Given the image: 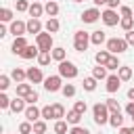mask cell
Returning <instances> with one entry per match:
<instances>
[{
	"label": "cell",
	"mask_w": 134,
	"mask_h": 134,
	"mask_svg": "<svg viewBox=\"0 0 134 134\" xmlns=\"http://www.w3.org/2000/svg\"><path fill=\"white\" fill-rule=\"evenodd\" d=\"M109 115H111V111H109L107 103H96V105L92 107V117H94V124H96V126L109 124Z\"/></svg>",
	"instance_id": "cell-1"
},
{
	"label": "cell",
	"mask_w": 134,
	"mask_h": 134,
	"mask_svg": "<svg viewBox=\"0 0 134 134\" xmlns=\"http://www.w3.org/2000/svg\"><path fill=\"white\" fill-rule=\"evenodd\" d=\"M90 44H92V42H90V34H88V31L77 29V31L73 34V48H75L77 52L88 50V46H90Z\"/></svg>",
	"instance_id": "cell-2"
},
{
	"label": "cell",
	"mask_w": 134,
	"mask_h": 134,
	"mask_svg": "<svg viewBox=\"0 0 134 134\" xmlns=\"http://www.w3.org/2000/svg\"><path fill=\"white\" fill-rule=\"evenodd\" d=\"M128 42H126V38H109L107 40V50L111 52V54H121V52H126L128 50Z\"/></svg>",
	"instance_id": "cell-3"
},
{
	"label": "cell",
	"mask_w": 134,
	"mask_h": 134,
	"mask_svg": "<svg viewBox=\"0 0 134 134\" xmlns=\"http://www.w3.org/2000/svg\"><path fill=\"white\" fill-rule=\"evenodd\" d=\"M59 75L63 77V80H73V77H77V67H75V63H71V61H61L59 63Z\"/></svg>",
	"instance_id": "cell-4"
},
{
	"label": "cell",
	"mask_w": 134,
	"mask_h": 134,
	"mask_svg": "<svg viewBox=\"0 0 134 134\" xmlns=\"http://www.w3.org/2000/svg\"><path fill=\"white\" fill-rule=\"evenodd\" d=\"M100 21H103L107 27H115V25H119L121 17L117 15V10H115V8H105V10L100 13Z\"/></svg>",
	"instance_id": "cell-5"
},
{
	"label": "cell",
	"mask_w": 134,
	"mask_h": 134,
	"mask_svg": "<svg viewBox=\"0 0 134 134\" xmlns=\"http://www.w3.org/2000/svg\"><path fill=\"white\" fill-rule=\"evenodd\" d=\"M36 44H38V48L40 50H52L54 46H52V34L50 31H40L38 36H36Z\"/></svg>",
	"instance_id": "cell-6"
},
{
	"label": "cell",
	"mask_w": 134,
	"mask_h": 134,
	"mask_svg": "<svg viewBox=\"0 0 134 134\" xmlns=\"http://www.w3.org/2000/svg\"><path fill=\"white\" fill-rule=\"evenodd\" d=\"M63 88V77L61 75H48L44 80V90L46 92H59Z\"/></svg>",
	"instance_id": "cell-7"
},
{
	"label": "cell",
	"mask_w": 134,
	"mask_h": 134,
	"mask_svg": "<svg viewBox=\"0 0 134 134\" xmlns=\"http://www.w3.org/2000/svg\"><path fill=\"white\" fill-rule=\"evenodd\" d=\"M98 19H100V10H98V6L86 8V10L82 13V21H84V23H96Z\"/></svg>",
	"instance_id": "cell-8"
},
{
	"label": "cell",
	"mask_w": 134,
	"mask_h": 134,
	"mask_svg": "<svg viewBox=\"0 0 134 134\" xmlns=\"http://www.w3.org/2000/svg\"><path fill=\"white\" fill-rule=\"evenodd\" d=\"M46 77H44V73H42V67H29L27 69V82H31V84H42Z\"/></svg>",
	"instance_id": "cell-9"
},
{
	"label": "cell",
	"mask_w": 134,
	"mask_h": 134,
	"mask_svg": "<svg viewBox=\"0 0 134 134\" xmlns=\"http://www.w3.org/2000/svg\"><path fill=\"white\" fill-rule=\"evenodd\" d=\"M105 82H107V86H105V88H107V92H109V94L117 92V90H119V86H121V77H119L117 73L107 75V80H105Z\"/></svg>",
	"instance_id": "cell-10"
},
{
	"label": "cell",
	"mask_w": 134,
	"mask_h": 134,
	"mask_svg": "<svg viewBox=\"0 0 134 134\" xmlns=\"http://www.w3.org/2000/svg\"><path fill=\"white\" fill-rule=\"evenodd\" d=\"M8 29H10V34H13L15 38H17V36H25V34H27V23L17 19V21H10V27H8Z\"/></svg>",
	"instance_id": "cell-11"
},
{
	"label": "cell",
	"mask_w": 134,
	"mask_h": 134,
	"mask_svg": "<svg viewBox=\"0 0 134 134\" xmlns=\"http://www.w3.org/2000/svg\"><path fill=\"white\" fill-rule=\"evenodd\" d=\"M38 54H40V48H38V44H27L23 50H21V59H25V61H29V59H38Z\"/></svg>",
	"instance_id": "cell-12"
},
{
	"label": "cell",
	"mask_w": 134,
	"mask_h": 134,
	"mask_svg": "<svg viewBox=\"0 0 134 134\" xmlns=\"http://www.w3.org/2000/svg\"><path fill=\"white\" fill-rule=\"evenodd\" d=\"M23 115H25V119H27V121H31V124H34V121L42 119V109H38L36 105H27V109H25V113H23Z\"/></svg>",
	"instance_id": "cell-13"
},
{
	"label": "cell",
	"mask_w": 134,
	"mask_h": 134,
	"mask_svg": "<svg viewBox=\"0 0 134 134\" xmlns=\"http://www.w3.org/2000/svg\"><path fill=\"white\" fill-rule=\"evenodd\" d=\"M25 109H27V103H25L23 96H17V98L10 100V111L13 113H25Z\"/></svg>",
	"instance_id": "cell-14"
},
{
	"label": "cell",
	"mask_w": 134,
	"mask_h": 134,
	"mask_svg": "<svg viewBox=\"0 0 134 134\" xmlns=\"http://www.w3.org/2000/svg\"><path fill=\"white\" fill-rule=\"evenodd\" d=\"M42 29H44V25H42V21H40V19L31 17V19L27 21V34H34V36H38Z\"/></svg>",
	"instance_id": "cell-15"
},
{
	"label": "cell",
	"mask_w": 134,
	"mask_h": 134,
	"mask_svg": "<svg viewBox=\"0 0 134 134\" xmlns=\"http://www.w3.org/2000/svg\"><path fill=\"white\" fill-rule=\"evenodd\" d=\"M90 42H92L94 46L107 44V34H105L103 29H96V31H92V34H90Z\"/></svg>",
	"instance_id": "cell-16"
},
{
	"label": "cell",
	"mask_w": 134,
	"mask_h": 134,
	"mask_svg": "<svg viewBox=\"0 0 134 134\" xmlns=\"http://www.w3.org/2000/svg\"><path fill=\"white\" fill-rule=\"evenodd\" d=\"M27 46V40H25V36H17L15 40H13V46H10V50L15 52V54H21V50Z\"/></svg>",
	"instance_id": "cell-17"
},
{
	"label": "cell",
	"mask_w": 134,
	"mask_h": 134,
	"mask_svg": "<svg viewBox=\"0 0 134 134\" xmlns=\"http://www.w3.org/2000/svg\"><path fill=\"white\" fill-rule=\"evenodd\" d=\"M50 54H52V61H57V63H61V61L67 59V50H65L63 46H54V48L50 50Z\"/></svg>",
	"instance_id": "cell-18"
},
{
	"label": "cell",
	"mask_w": 134,
	"mask_h": 134,
	"mask_svg": "<svg viewBox=\"0 0 134 134\" xmlns=\"http://www.w3.org/2000/svg\"><path fill=\"white\" fill-rule=\"evenodd\" d=\"M10 77L17 82V84H21L23 80H27V69H21V67H15L13 71H10Z\"/></svg>",
	"instance_id": "cell-19"
},
{
	"label": "cell",
	"mask_w": 134,
	"mask_h": 134,
	"mask_svg": "<svg viewBox=\"0 0 134 134\" xmlns=\"http://www.w3.org/2000/svg\"><path fill=\"white\" fill-rule=\"evenodd\" d=\"M109 126H113V128H121V126H124V115H121V111H115V113L109 115Z\"/></svg>",
	"instance_id": "cell-20"
},
{
	"label": "cell",
	"mask_w": 134,
	"mask_h": 134,
	"mask_svg": "<svg viewBox=\"0 0 134 134\" xmlns=\"http://www.w3.org/2000/svg\"><path fill=\"white\" fill-rule=\"evenodd\" d=\"M44 13H46L48 17H57V15H59V4H57L54 0H48V2L44 4Z\"/></svg>",
	"instance_id": "cell-21"
},
{
	"label": "cell",
	"mask_w": 134,
	"mask_h": 134,
	"mask_svg": "<svg viewBox=\"0 0 134 134\" xmlns=\"http://www.w3.org/2000/svg\"><path fill=\"white\" fill-rule=\"evenodd\" d=\"M59 27H61V23H59V19H57V17H50V19L44 23V29H46V31H50V34H57V31H59Z\"/></svg>",
	"instance_id": "cell-22"
},
{
	"label": "cell",
	"mask_w": 134,
	"mask_h": 134,
	"mask_svg": "<svg viewBox=\"0 0 134 134\" xmlns=\"http://www.w3.org/2000/svg\"><path fill=\"white\" fill-rule=\"evenodd\" d=\"M34 88H31V82H21V84H17V96H27L29 92H31Z\"/></svg>",
	"instance_id": "cell-23"
},
{
	"label": "cell",
	"mask_w": 134,
	"mask_h": 134,
	"mask_svg": "<svg viewBox=\"0 0 134 134\" xmlns=\"http://www.w3.org/2000/svg\"><path fill=\"white\" fill-rule=\"evenodd\" d=\"M31 17H36V19H40L42 17V13H44V6L40 4V2H31L29 4V10H27Z\"/></svg>",
	"instance_id": "cell-24"
},
{
	"label": "cell",
	"mask_w": 134,
	"mask_h": 134,
	"mask_svg": "<svg viewBox=\"0 0 134 134\" xmlns=\"http://www.w3.org/2000/svg\"><path fill=\"white\" fill-rule=\"evenodd\" d=\"M111 59V52L109 50H98L96 54H94V61H96V65H107V61Z\"/></svg>",
	"instance_id": "cell-25"
},
{
	"label": "cell",
	"mask_w": 134,
	"mask_h": 134,
	"mask_svg": "<svg viewBox=\"0 0 134 134\" xmlns=\"http://www.w3.org/2000/svg\"><path fill=\"white\" fill-rule=\"evenodd\" d=\"M96 77L94 75H90V77H84V82H82V86H84V90H88V92H94L96 90Z\"/></svg>",
	"instance_id": "cell-26"
},
{
	"label": "cell",
	"mask_w": 134,
	"mask_h": 134,
	"mask_svg": "<svg viewBox=\"0 0 134 134\" xmlns=\"http://www.w3.org/2000/svg\"><path fill=\"white\" fill-rule=\"evenodd\" d=\"M80 121H82V113H77L75 109H71V111L67 113V124H71V126H80Z\"/></svg>",
	"instance_id": "cell-27"
},
{
	"label": "cell",
	"mask_w": 134,
	"mask_h": 134,
	"mask_svg": "<svg viewBox=\"0 0 134 134\" xmlns=\"http://www.w3.org/2000/svg\"><path fill=\"white\" fill-rule=\"evenodd\" d=\"M50 59H52L50 50H40V54H38V63H40V67H46V65L50 63Z\"/></svg>",
	"instance_id": "cell-28"
},
{
	"label": "cell",
	"mask_w": 134,
	"mask_h": 134,
	"mask_svg": "<svg viewBox=\"0 0 134 134\" xmlns=\"http://www.w3.org/2000/svg\"><path fill=\"white\" fill-rule=\"evenodd\" d=\"M107 71H109V69H107L105 65H96V67L92 69V75H94L96 80H107Z\"/></svg>",
	"instance_id": "cell-29"
},
{
	"label": "cell",
	"mask_w": 134,
	"mask_h": 134,
	"mask_svg": "<svg viewBox=\"0 0 134 134\" xmlns=\"http://www.w3.org/2000/svg\"><path fill=\"white\" fill-rule=\"evenodd\" d=\"M54 134H69V130H67V119H57V121H54Z\"/></svg>",
	"instance_id": "cell-30"
},
{
	"label": "cell",
	"mask_w": 134,
	"mask_h": 134,
	"mask_svg": "<svg viewBox=\"0 0 134 134\" xmlns=\"http://www.w3.org/2000/svg\"><path fill=\"white\" fill-rule=\"evenodd\" d=\"M119 27H121L124 31H130V29H134V17H121V21H119Z\"/></svg>",
	"instance_id": "cell-31"
},
{
	"label": "cell",
	"mask_w": 134,
	"mask_h": 134,
	"mask_svg": "<svg viewBox=\"0 0 134 134\" xmlns=\"http://www.w3.org/2000/svg\"><path fill=\"white\" fill-rule=\"evenodd\" d=\"M117 75L121 77V82H128V80L132 77V67H126V65H121V67L117 69Z\"/></svg>",
	"instance_id": "cell-32"
},
{
	"label": "cell",
	"mask_w": 134,
	"mask_h": 134,
	"mask_svg": "<svg viewBox=\"0 0 134 134\" xmlns=\"http://www.w3.org/2000/svg\"><path fill=\"white\" fill-rule=\"evenodd\" d=\"M105 67H107L109 71H117V69L121 67V65H119V59H117V54H111V59L107 61V65H105Z\"/></svg>",
	"instance_id": "cell-33"
},
{
	"label": "cell",
	"mask_w": 134,
	"mask_h": 134,
	"mask_svg": "<svg viewBox=\"0 0 134 134\" xmlns=\"http://www.w3.org/2000/svg\"><path fill=\"white\" fill-rule=\"evenodd\" d=\"M0 21H2V23L13 21V10H10V8H6V6H2V8H0Z\"/></svg>",
	"instance_id": "cell-34"
},
{
	"label": "cell",
	"mask_w": 134,
	"mask_h": 134,
	"mask_svg": "<svg viewBox=\"0 0 134 134\" xmlns=\"http://www.w3.org/2000/svg\"><path fill=\"white\" fill-rule=\"evenodd\" d=\"M61 92H63L65 98H71V96H75V86H73V84H63Z\"/></svg>",
	"instance_id": "cell-35"
},
{
	"label": "cell",
	"mask_w": 134,
	"mask_h": 134,
	"mask_svg": "<svg viewBox=\"0 0 134 134\" xmlns=\"http://www.w3.org/2000/svg\"><path fill=\"white\" fill-rule=\"evenodd\" d=\"M46 119H38V121H34V134H44L46 132Z\"/></svg>",
	"instance_id": "cell-36"
},
{
	"label": "cell",
	"mask_w": 134,
	"mask_h": 134,
	"mask_svg": "<svg viewBox=\"0 0 134 134\" xmlns=\"http://www.w3.org/2000/svg\"><path fill=\"white\" fill-rule=\"evenodd\" d=\"M19 132H21V134H34V124L27 121V119L21 121V124H19Z\"/></svg>",
	"instance_id": "cell-37"
},
{
	"label": "cell",
	"mask_w": 134,
	"mask_h": 134,
	"mask_svg": "<svg viewBox=\"0 0 134 134\" xmlns=\"http://www.w3.org/2000/svg\"><path fill=\"white\" fill-rule=\"evenodd\" d=\"M52 111H54V119H63L65 117V107L61 103H54L52 105Z\"/></svg>",
	"instance_id": "cell-38"
},
{
	"label": "cell",
	"mask_w": 134,
	"mask_h": 134,
	"mask_svg": "<svg viewBox=\"0 0 134 134\" xmlns=\"http://www.w3.org/2000/svg\"><path fill=\"white\" fill-rule=\"evenodd\" d=\"M42 119H46V121L54 119V111H52V105H46V107H42Z\"/></svg>",
	"instance_id": "cell-39"
},
{
	"label": "cell",
	"mask_w": 134,
	"mask_h": 134,
	"mask_svg": "<svg viewBox=\"0 0 134 134\" xmlns=\"http://www.w3.org/2000/svg\"><path fill=\"white\" fill-rule=\"evenodd\" d=\"M105 103H107V107H109V111H111V113H115V111H121V107H119L117 98H107Z\"/></svg>",
	"instance_id": "cell-40"
},
{
	"label": "cell",
	"mask_w": 134,
	"mask_h": 134,
	"mask_svg": "<svg viewBox=\"0 0 134 134\" xmlns=\"http://www.w3.org/2000/svg\"><path fill=\"white\" fill-rule=\"evenodd\" d=\"M10 80H13V77H10V75H6V73H2V75H0V90H2V92L10 86Z\"/></svg>",
	"instance_id": "cell-41"
},
{
	"label": "cell",
	"mask_w": 134,
	"mask_h": 134,
	"mask_svg": "<svg viewBox=\"0 0 134 134\" xmlns=\"http://www.w3.org/2000/svg\"><path fill=\"white\" fill-rule=\"evenodd\" d=\"M38 100H40V94H38L36 90H31V92L25 96V103H27V105H36Z\"/></svg>",
	"instance_id": "cell-42"
},
{
	"label": "cell",
	"mask_w": 134,
	"mask_h": 134,
	"mask_svg": "<svg viewBox=\"0 0 134 134\" xmlns=\"http://www.w3.org/2000/svg\"><path fill=\"white\" fill-rule=\"evenodd\" d=\"M73 109H75L77 113L84 115V113L88 111V105H86V100H75V103H73Z\"/></svg>",
	"instance_id": "cell-43"
},
{
	"label": "cell",
	"mask_w": 134,
	"mask_h": 134,
	"mask_svg": "<svg viewBox=\"0 0 134 134\" xmlns=\"http://www.w3.org/2000/svg\"><path fill=\"white\" fill-rule=\"evenodd\" d=\"M69 134H90V130L84 128V126H71L69 128Z\"/></svg>",
	"instance_id": "cell-44"
},
{
	"label": "cell",
	"mask_w": 134,
	"mask_h": 134,
	"mask_svg": "<svg viewBox=\"0 0 134 134\" xmlns=\"http://www.w3.org/2000/svg\"><path fill=\"white\" fill-rule=\"evenodd\" d=\"M29 10V2L27 0H17V13H25Z\"/></svg>",
	"instance_id": "cell-45"
},
{
	"label": "cell",
	"mask_w": 134,
	"mask_h": 134,
	"mask_svg": "<svg viewBox=\"0 0 134 134\" xmlns=\"http://www.w3.org/2000/svg\"><path fill=\"white\" fill-rule=\"evenodd\" d=\"M0 109H10V98H8L4 92L0 94Z\"/></svg>",
	"instance_id": "cell-46"
},
{
	"label": "cell",
	"mask_w": 134,
	"mask_h": 134,
	"mask_svg": "<svg viewBox=\"0 0 134 134\" xmlns=\"http://www.w3.org/2000/svg\"><path fill=\"white\" fill-rule=\"evenodd\" d=\"M119 15H121V17H132L134 10H132L130 6H119Z\"/></svg>",
	"instance_id": "cell-47"
},
{
	"label": "cell",
	"mask_w": 134,
	"mask_h": 134,
	"mask_svg": "<svg viewBox=\"0 0 134 134\" xmlns=\"http://www.w3.org/2000/svg\"><path fill=\"white\" fill-rule=\"evenodd\" d=\"M119 6H121V0H107V8H115L117 10Z\"/></svg>",
	"instance_id": "cell-48"
},
{
	"label": "cell",
	"mask_w": 134,
	"mask_h": 134,
	"mask_svg": "<svg viewBox=\"0 0 134 134\" xmlns=\"http://www.w3.org/2000/svg\"><path fill=\"white\" fill-rule=\"evenodd\" d=\"M126 113H128V117H130V119L134 117V100H130V103L126 105Z\"/></svg>",
	"instance_id": "cell-49"
},
{
	"label": "cell",
	"mask_w": 134,
	"mask_h": 134,
	"mask_svg": "<svg viewBox=\"0 0 134 134\" xmlns=\"http://www.w3.org/2000/svg\"><path fill=\"white\" fill-rule=\"evenodd\" d=\"M126 42H128L130 46H134V29H130V31H126Z\"/></svg>",
	"instance_id": "cell-50"
},
{
	"label": "cell",
	"mask_w": 134,
	"mask_h": 134,
	"mask_svg": "<svg viewBox=\"0 0 134 134\" xmlns=\"http://www.w3.org/2000/svg\"><path fill=\"white\" fill-rule=\"evenodd\" d=\"M119 134H134V126H132V128H126V126H121V128H119Z\"/></svg>",
	"instance_id": "cell-51"
},
{
	"label": "cell",
	"mask_w": 134,
	"mask_h": 134,
	"mask_svg": "<svg viewBox=\"0 0 134 134\" xmlns=\"http://www.w3.org/2000/svg\"><path fill=\"white\" fill-rule=\"evenodd\" d=\"M128 98H130V100H134V86L128 90Z\"/></svg>",
	"instance_id": "cell-52"
},
{
	"label": "cell",
	"mask_w": 134,
	"mask_h": 134,
	"mask_svg": "<svg viewBox=\"0 0 134 134\" xmlns=\"http://www.w3.org/2000/svg\"><path fill=\"white\" fill-rule=\"evenodd\" d=\"M94 2V6H100V4H107V0H92Z\"/></svg>",
	"instance_id": "cell-53"
},
{
	"label": "cell",
	"mask_w": 134,
	"mask_h": 134,
	"mask_svg": "<svg viewBox=\"0 0 134 134\" xmlns=\"http://www.w3.org/2000/svg\"><path fill=\"white\" fill-rule=\"evenodd\" d=\"M73 2H82V0H73Z\"/></svg>",
	"instance_id": "cell-54"
},
{
	"label": "cell",
	"mask_w": 134,
	"mask_h": 134,
	"mask_svg": "<svg viewBox=\"0 0 134 134\" xmlns=\"http://www.w3.org/2000/svg\"><path fill=\"white\" fill-rule=\"evenodd\" d=\"M46 2H48V0H46Z\"/></svg>",
	"instance_id": "cell-55"
}]
</instances>
